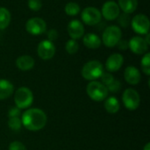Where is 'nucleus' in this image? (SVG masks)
Returning a JSON list of instances; mask_svg holds the SVG:
<instances>
[{"mask_svg":"<svg viewBox=\"0 0 150 150\" xmlns=\"http://www.w3.org/2000/svg\"><path fill=\"white\" fill-rule=\"evenodd\" d=\"M22 125L29 131H39L47 124V115L40 109H28L21 117Z\"/></svg>","mask_w":150,"mask_h":150,"instance_id":"f257e3e1","label":"nucleus"},{"mask_svg":"<svg viewBox=\"0 0 150 150\" xmlns=\"http://www.w3.org/2000/svg\"><path fill=\"white\" fill-rule=\"evenodd\" d=\"M104 73V68L98 61H90L85 63L82 69V76L84 79L94 81L99 78Z\"/></svg>","mask_w":150,"mask_h":150,"instance_id":"f03ea898","label":"nucleus"},{"mask_svg":"<svg viewBox=\"0 0 150 150\" xmlns=\"http://www.w3.org/2000/svg\"><path fill=\"white\" fill-rule=\"evenodd\" d=\"M121 36H122V32L119 26L109 25L103 32L102 41L105 47H113L121 40Z\"/></svg>","mask_w":150,"mask_h":150,"instance_id":"7ed1b4c3","label":"nucleus"},{"mask_svg":"<svg viewBox=\"0 0 150 150\" xmlns=\"http://www.w3.org/2000/svg\"><path fill=\"white\" fill-rule=\"evenodd\" d=\"M88 96L94 101L99 102L106 98L108 95V90L100 82L91 81L86 88Z\"/></svg>","mask_w":150,"mask_h":150,"instance_id":"20e7f679","label":"nucleus"},{"mask_svg":"<svg viewBox=\"0 0 150 150\" xmlns=\"http://www.w3.org/2000/svg\"><path fill=\"white\" fill-rule=\"evenodd\" d=\"M16 106L19 109H25L31 106L33 101V95L27 87H20L17 90L14 96Z\"/></svg>","mask_w":150,"mask_h":150,"instance_id":"39448f33","label":"nucleus"},{"mask_svg":"<svg viewBox=\"0 0 150 150\" xmlns=\"http://www.w3.org/2000/svg\"><path fill=\"white\" fill-rule=\"evenodd\" d=\"M81 18L84 24L88 25H95L98 24L102 19L101 11L96 7H86L81 13Z\"/></svg>","mask_w":150,"mask_h":150,"instance_id":"423d86ee","label":"nucleus"},{"mask_svg":"<svg viewBox=\"0 0 150 150\" xmlns=\"http://www.w3.org/2000/svg\"><path fill=\"white\" fill-rule=\"evenodd\" d=\"M25 29L32 35H40L45 33L47 29V23L41 18H31L25 23Z\"/></svg>","mask_w":150,"mask_h":150,"instance_id":"0eeeda50","label":"nucleus"},{"mask_svg":"<svg viewBox=\"0 0 150 150\" xmlns=\"http://www.w3.org/2000/svg\"><path fill=\"white\" fill-rule=\"evenodd\" d=\"M131 25L133 30L138 34L149 33L150 23L149 18L144 14H138L131 20Z\"/></svg>","mask_w":150,"mask_h":150,"instance_id":"6e6552de","label":"nucleus"},{"mask_svg":"<svg viewBox=\"0 0 150 150\" xmlns=\"http://www.w3.org/2000/svg\"><path fill=\"white\" fill-rule=\"evenodd\" d=\"M122 101L127 110L134 111L140 105V96L139 93L134 89H127L122 96Z\"/></svg>","mask_w":150,"mask_h":150,"instance_id":"1a4fd4ad","label":"nucleus"},{"mask_svg":"<svg viewBox=\"0 0 150 150\" xmlns=\"http://www.w3.org/2000/svg\"><path fill=\"white\" fill-rule=\"evenodd\" d=\"M120 13V9L114 1H107L102 6L101 15L108 21L115 20Z\"/></svg>","mask_w":150,"mask_h":150,"instance_id":"9d476101","label":"nucleus"},{"mask_svg":"<svg viewBox=\"0 0 150 150\" xmlns=\"http://www.w3.org/2000/svg\"><path fill=\"white\" fill-rule=\"evenodd\" d=\"M37 53L42 60H50L53 58L55 54V47L53 41L48 40L40 41L37 47Z\"/></svg>","mask_w":150,"mask_h":150,"instance_id":"9b49d317","label":"nucleus"},{"mask_svg":"<svg viewBox=\"0 0 150 150\" xmlns=\"http://www.w3.org/2000/svg\"><path fill=\"white\" fill-rule=\"evenodd\" d=\"M128 47L136 54H143L149 49V45L145 41L144 38L140 36H134L128 41Z\"/></svg>","mask_w":150,"mask_h":150,"instance_id":"f8f14e48","label":"nucleus"},{"mask_svg":"<svg viewBox=\"0 0 150 150\" xmlns=\"http://www.w3.org/2000/svg\"><path fill=\"white\" fill-rule=\"evenodd\" d=\"M68 33L72 40H78L84 34V27L78 19L71 20L68 25Z\"/></svg>","mask_w":150,"mask_h":150,"instance_id":"ddd939ff","label":"nucleus"},{"mask_svg":"<svg viewBox=\"0 0 150 150\" xmlns=\"http://www.w3.org/2000/svg\"><path fill=\"white\" fill-rule=\"evenodd\" d=\"M124 58L120 54H112L110 55L105 62V69L110 72L118 71L123 65Z\"/></svg>","mask_w":150,"mask_h":150,"instance_id":"4468645a","label":"nucleus"},{"mask_svg":"<svg viewBox=\"0 0 150 150\" xmlns=\"http://www.w3.org/2000/svg\"><path fill=\"white\" fill-rule=\"evenodd\" d=\"M124 76L125 80L132 85H135L141 81V73L139 69L134 66H129L125 69Z\"/></svg>","mask_w":150,"mask_h":150,"instance_id":"2eb2a0df","label":"nucleus"},{"mask_svg":"<svg viewBox=\"0 0 150 150\" xmlns=\"http://www.w3.org/2000/svg\"><path fill=\"white\" fill-rule=\"evenodd\" d=\"M83 42L86 47L90 49H97L101 46L102 41L98 35L92 33H89L83 36Z\"/></svg>","mask_w":150,"mask_h":150,"instance_id":"dca6fc26","label":"nucleus"},{"mask_svg":"<svg viewBox=\"0 0 150 150\" xmlns=\"http://www.w3.org/2000/svg\"><path fill=\"white\" fill-rule=\"evenodd\" d=\"M16 66L23 71L30 70L34 66V60L30 55H21L16 60Z\"/></svg>","mask_w":150,"mask_h":150,"instance_id":"f3484780","label":"nucleus"},{"mask_svg":"<svg viewBox=\"0 0 150 150\" xmlns=\"http://www.w3.org/2000/svg\"><path fill=\"white\" fill-rule=\"evenodd\" d=\"M13 84L5 79H0V100L6 99L13 93Z\"/></svg>","mask_w":150,"mask_h":150,"instance_id":"a211bd4d","label":"nucleus"},{"mask_svg":"<svg viewBox=\"0 0 150 150\" xmlns=\"http://www.w3.org/2000/svg\"><path fill=\"white\" fill-rule=\"evenodd\" d=\"M118 5L125 13H133L137 9L138 0H119Z\"/></svg>","mask_w":150,"mask_h":150,"instance_id":"6ab92c4d","label":"nucleus"},{"mask_svg":"<svg viewBox=\"0 0 150 150\" xmlns=\"http://www.w3.org/2000/svg\"><path fill=\"white\" fill-rule=\"evenodd\" d=\"M120 102L118 99L114 97H110L108 98L105 102V108L107 112L109 113H116L120 110Z\"/></svg>","mask_w":150,"mask_h":150,"instance_id":"aec40b11","label":"nucleus"},{"mask_svg":"<svg viewBox=\"0 0 150 150\" xmlns=\"http://www.w3.org/2000/svg\"><path fill=\"white\" fill-rule=\"evenodd\" d=\"M10 22H11L10 11L4 7H0V30L8 27Z\"/></svg>","mask_w":150,"mask_h":150,"instance_id":"412c9836","label":"nucleus"},{"mask_svg":"<svg viewBox=\"0 0 150 150\" xmlns=\"http://www.w3.org/2000/svg\"><path fill=\"white\" fill-rule=\"evenodd\" d=\"M64 11L66 14H68L69 16H76L80 11V6L78 4L75 2H69L65 5Z\"/></svg>","mask_w":150,"mask_h":150,"instance_id":"4be33fe9","label":"nucleus"},{"mask_svg":"<svg viewBox=\"0 0 150 150\" xmlns=\"http://www.w3.org/2000/svg\"><path fill=\"white\" fill-rule=\"evenodd\" d=\"M78 48H79V45H78L77 41L75 40H72V39L69 40L65 45V49L69 54H76L78 51Z\"/></svg>","mask_w":150,"mask_h":150,"instance_id":"5701e85b","label":"nucleus"},{"mask_svg":"<svg viewBox=\"0 0 150 150\" xmlns=\"http://www.w3.org/2000/svg\"><path fill=\"white\" fill-rule=\"evenodd\" d=\"M141 65H142V71H143L147 76H149L150 75V54L149 53L145 54V55L142 57V62H141Z\"/></svg>","mask_w":150,"mask_h":150,"instance_id":"b1692460","label":"nucleus"},{"mask_svg":"<svg viewBox=\"0 0 150 150\" xmlns=\"http://www.w3.org/2000/svg\"><path fill=\"white\" fill-rule=\"evenodd\" d=\"M8 127L13 131H18L22 127L21 120L18 117L10 118V120L8 121Z\"/></svg>","mask_w":150,"mask_h":150,"instance_id":"393cba45","label":"nucleus"},{"mask_svg":"<svg viewBox=\"0 0 150 150\" xmlns=\"http://www.w3.org/2000/svg\"><path fill=\"white\" fill-rule=\"evenodd\" d=\"M100 78H101V81H102L101 83H103L106 87L108 85H110L113 82V80H114V77L110 73H103L102 76H100Z\"/></svg>","mask_w":150,"mask_h":150,"instance_id":"a878e982","label":"nucleus"},{"mask_svg":"<svg viewBox=\"0 0 150 150\" xmlns=\"http://www.w3.org/2000/svg\"><path fill=\"white\" fill-rule=\"evenodd\" d=\"M28 7L34 11H40L42 7V2L40 0H28Z\"/></svg>","mask_w":150,"mask_h":150,"instance_id":"bb28decb","label":"nucleus"},{"mask_svg":"<svg viewBox=\"0 0 150 150\" xmlns=\"http://www.w3.org/2000/svg\"><path fill=\"white\" fill-rule=\"evenodd\" d=\"M9 150H26L25 145L21 143L20 142H12L10 146H9Z\"/></svg>","mask_w":150,"mask_h":150,"instance_id":"cd10ccee","label":"nucleus"},{"mask_svg":"<svg viewBox=\"0 0 150 150\" xmlns=\"http://www.w3.org/2000/svg\"><path fill=\"white\" fill-rule=\"evenodd\" d=\"M120 81H118V80H113V82L110 84V85H108L106 88H107V90L108 91H112V92H117V91H120Z\"/></svg>","mask_w":150,"mask_h":150,"instance_id":"c85d7f7f","label":"nucleus"},{"mask_svg":"<svg viewBox=\"0 0 150 150\" xmlns=\"http://www.w3.org/2000/svg\"><path fill=\"white\" fill-rule=\"evenodd\" d=\"M21 114L20 112V109L18 108L17 106L15 107H11L9 112H8V116L9 118H15V117H18Z\"/></svg>","mask_w":150,"mask_h":150,"instance_id":"c756f323","label":"nucleus"},{"mask_svg":"<svg viewBox=\"0 0 150 150\" xmlns=\"http://www.w3.org/2000/svg\"><path fill=\"white\" fill-rule=\"evenodd\" d=\"M129 22H130V18L127 16V13L121 15L120 18V19H119V23H120L122 26H124V27H126V26L129 24Z\"/></svg>","mask_w":150,"mask_h":150,"instance_id":"7c9ffc66","label":"nucleus"},{"mask_svg":"<svg viewBox=\"0 0 150 150\" xmlns=\"http://www.w3.org/2000/svg\"><path fill=\"white\" fill-rule=\"evenodd\" d=\"M57 37H58V33L54 29H51L47 33V38H48V40H50V41H53V40H56Z\"/></svg>","mask_w":150,"mask_h":150,"instance_id":"2f4dec72","label":"nucleus"},{"mask_svg":"<svg viewBox=\"0 0 150 150\" xmlns=\"http://www.w3.org/2000/svg\"><path fill=\"white\" fill-rule=\"evenodd\" d=\"M117 45L120 50H127L128 48V41L126 40H120Z\"/></svg>","mask_w":150,"mask_h":150,"instance_id":"473e14b6","label":"nucleus"},{"mask_svg":"<svg viewBox=\"0 0 150 150\" xmlns=\"http://www.w3.org/2000/svg\"><path fill=\"white\" fill-rule=\"evenodd\" d=\"M146 35H147V36H146V39H144V40H145V41L147 42V44H148V45H149V44H150V41H149V33H147Z\"/></svg>","mask_w":150,"mask_h":150,"instance_id":"72a5a7b5","label":"nucleus"},{"mask_svg":"<svg viewBox=\"0 0 150 150\" xmlns=\"http://www.w3.org/2000/svg\"><path fill=\"white\" fill-rule=\"evenodd\" d=\"M143 150H150V143H147L144 147Z\"/></svg>","mask_w":150,"mask_h":150,"instance_id":"f704fd0d","label":"nucleus"}]
</instances>
